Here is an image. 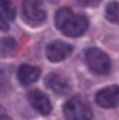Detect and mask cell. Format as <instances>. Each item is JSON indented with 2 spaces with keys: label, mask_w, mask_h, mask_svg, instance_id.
<instances>
[{
  "label": "cell",
  "mask_w": 119,
  "mask_h": 120,
  "mask_svg": "<svg viewBox=\"0 0 119 120\" xmlns=\"http://www.w3.org/2000/svg\"><path fill=\"white\" fill-rule=\"evenodd\" d=\"M54 24L65 36L77 38L81 36L87 30L89 22L84 15H79L68 8H60V9L56 11Z\"/></svg>",
  "instance_id": "1"
},
{
  "label": "cell",
  "mask_w": 119,
  "mask_h": 120,
  "mask_svg": "<svg viewBox=\"0 0 119 120\" xmlns=\"http://www.w3.org/2000/svg\"><path fill=\"white\" fill-rule=\"evenodd\" d=\"M23 17L27 24L38 27L47 18V12L42 0H24L23 2Z\"/></svg>",
  "instance_id": "2"
},
{
  "label": "cell",
  "mask_w": 119,
  "mask_h": 120,
  "mask_svg": "<svg viewBox=\"0 0 119 120\" xmlns=\"http://www.w3.org/2000/svg\"><path fill=\"white\" fill-rule=\"evenodd\" d=\"M87 68L94 74L98 75H106L110 71V60L107 57V54L98 48H89L84 54Z\"/></svg>",
  "instance_id": "3"
},
{
  "label": "cell",
  "mask_w": 119,
  "mask_h": 120,
  "mask_svg": "<svg viewBox=\"0 0 119 120\" xmlns=\"http://www.w3.org/2000/svg\"><path fill=\"white\" fill-rule=\"evenodd\" d=\"M63 116L66 120H91L92 111L86 102L79 98H72L63 107Z\"/></svg>",
  "instance_id": "4"
},
{
  "label": "cell",
  "mask_w": 119,
  "mask_h": 120,
  "mask_svg": "<svg viewBox=\"0 0 119 120\" xmlns=\"http://www.w3.org/2000/svg\"><path fill=\"white\" fill-rule=\"evenodd\" d=\"M95 102L103 108H115L119 107V87L110 86L99 90L95 95Z\"/></svg>",
  "instance_id": "5"
},
{
  "label": "cell",
  "mask_w": 119,
  "mask_h": 120,
  "mask_svg": "<svg viewBox=\"0 0 119 120\" xmlns=\"http://www.w3.org/2000/svg\"><path fill=\"white\" fill-rule=\"evenodd\" d=\"M71 52H72V45L62 42V41H54V42L48 44L45 50L47 59L50 62H60V60L68 57Z\"/></svg>",
  "instance_id": "6"
},
{
  "label": "cell",
  "mask_w": 119,
  "mask_h": 120,
  "mask_svg": "<svg viewBox=\"0 0 119 120\" xmlns=\"http://www.w3.org/2000/svg\"><path fill=\"white\" fill-rule=\"evenodd\" d=\"M27 99L30 105L35 108L36 111H39L41 114H50L51 112V102L47 98L45 93H42L41 90H32L29 92Z\"/></svg>",
  "instance_id": "7"
},
{
  "label": "cell",
  "mask_w": 119,
  "mask_h": 120,
  "mask_svg": "<svg viewBox=\"0 0 119 120\" xmlns=\"http://www.w3.org/2000/svg\"><path fill=\"white\" fill-rule=\"evenodd\" d=\"M39 75H41L39 68L32 66V65H23L18 69L17 77H18V81L23 86H29V84H32V82H35L38 80Z\"/></svg>",
  "instance_id": "8"
},
{
  "label": "cell",
  "mask_w": 119,
  "mask_h": 120,
  "mask_svg": "<svg viewBox=\"0 0 119 120\" xmlns=\"http://www.w3.org/2000/svg\"><path fill=\"white\" fill-rule=\"evenodd\" d=\"M15 17V9L9 0H0V30H8L9 21Z\"/></svg>",
  "instance_id": "9"
},
{
  "label": "cell",
  "mask_w": 119,
  "mask_h": 120,
  "mask_svg": "<svg viewBox=\"0 0 119 120\" xmlns=\"http://www.w3.org/2000/svg\"><path fill=\"white\" fill-rule=\"evenodd\" d=\"M45 84L50 90H53L54 93L57 95H65L66 92L69 90V86L66 82L65 78H62L60 75L57 74H50L48 77L45 78Z\"/></svg>",
  "instance_id": "10"
},
{
  "label": "cell",
  "mask_w": 119,
  "mask_h": 120,
  "mask_svg": "<svg viewBox=\"0 0 119 120\" xmlns=\"http://www.w3.org/2000/svg\"><path fill=\"white\" fill-rule=\"evenodd\" d=\"M17 42L14 38L0 39V57H11L17 52Z\"/></svg>",
  "instance_id": "11"
},
{
  "label": "cell",
  "mask_w": 119,
  "mask_h": 120,
  "mask_svg": "<svg viewBox=\"0 0 119 120\" xmlns=\"http://www.w3.org/2000/svg\"><path fill=\"white\" fill-rule=\"evenodd\" d=\"M106 17L107 20L115 22V24H119V3L111 2L107 5L106 8Z\"/></svg>",
  "instance_id": "12"
},
{
  "label": "cell",
  "mask_w": 119,
  "mask_h": 120,
  "mask_svg": "<svg viewBox=\"0 0 119 120\" xmlns=\"http://www.w3.org/2000/svg\"><path fill=\"white\" fill-rule=\"evenodd\" d=\"M0 120H12V119L9 117L8 111H6L3 107H0Z\"/></svg>",
  "instance_id": "13"
},
{
  "label": "cell",
  "mask_w": 119,
  "mask_h": 120,
  "mask_svg": "<svg viewBox=\"0 0 119 120\" xmlns=\"http://www.w3.org/2000/svg\"><path fill=\"white\" fill-rule=\"evenodd\" d=\"M81 3H84V5H92V3H95V2H99V0H80Z\"/></svg>",
  "instance_id": "14"
},
{
  "label": "cell",
  "mask_w": 119,
  "mask_h": 120,
  "mask_svg": "<svg viewBox=\"0 0 119 120\" xmlns=\"http://www.w3.org/2000/svg\"><path fill=\"white\" fill-rule=\"evenodd\" d=\"M51 2H56V0H51Z\"/></svg>",
  "instance_id": "15"
}]
</instances>
